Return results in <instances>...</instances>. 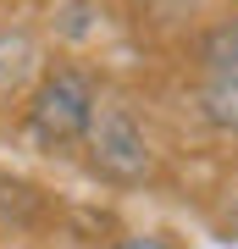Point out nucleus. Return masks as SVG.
Masks as SVG:
<instances>
[{"label": "nucleus", "mask_w": 238, "mask_h": 249, "mask_svg": "<svg viewBox=\"0 0 238 249\" xmlns=\"http://www.w3.org/2000/svg\"><path fill=\"white\" fill-rule=\"evenodd\" d=\"M94 78H89L83 67H55L39 78L34 100H28V133H34L39 144H78L89 133V122H94Z\"/></svg>", "instance_id": "obj_1"}, {"label": "nucleus", "mask_w": 238, "mask_h": 249, "mask_svg": "<svg viewBox=\"0 0 238 249\" xmlns=\"http://www.w3.org/2000/svg\"><path fill=\"white\" fill-rule=\"evenodd\" d=\"M83 144H89V166L106 183H144L155 166L150 133L139 127V116L128 106H94V122H89Z\"/></svg>", "instance_id": "obj_2"}, {"label": "nucleus", "mask_w": 238, "mask_h": 249, "mask_svg": "<svg viewBox=\"0 0 238 249\" xmlns=\"http://www.w3.org/2000/svg\"><path fill=\"white\" fill-rule=\"evenodd\" d=\"M200 116H205L211 127H221V133H238V67L205 78V89H200Z\"/></svg>", "instance_id": "obj_3"}, {"label": "nucleus", "mask_w": 238, "mask_h": 249, "mask_svg": "<svg viewBox=\"0 0 238 249\" xmlns=\"http://www.w3.org/2000/svg\"><path fill=\"white\" fill-rule=\"evenodd\" d=\"M34 61H39V50H34L28 34H0V94L22 89L28 72H34Z\"/></svg>", "instance_id": "obj_4"}, {"label": "nucleus", "mask_w": 238, "mask_h": 249, "mask_svg": "<svg viewBox=\"0 0 238 249\" xmlns=\"http://www.w3.org/2000/svg\"><path fill=\"white\" fill-rule=\"evenodd\" d=\"M200 61H205V78L238 67V22H216L211 34L200 39Z\"/></svg>", "instance_id": "obj_5"}, {"label": "nucleus", "mask_w": 238, "mask_h": 249, "mask_svg": "<svg viewBox=\"0 0 238 249\" xmlns=\"http://www.w3.org/2000/svg\"><path fill=\"white\" fill-rule=\"evenodd\" d=\"M116 249H172L166 238H150V232H133V238H122Z\"/></svg>", "instance_id": "obj_6"}]
</instances>
